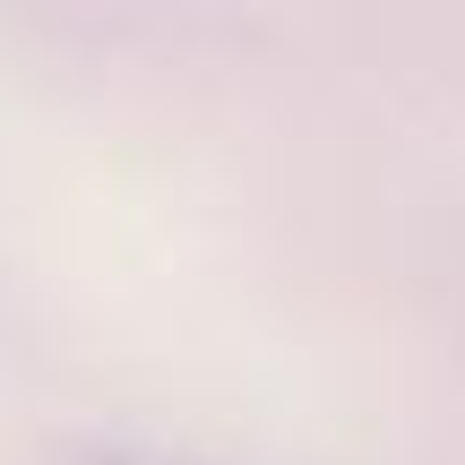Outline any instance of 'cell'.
I'll use <instances>...</instances> for the list:
<instances>
[{
    "instance_id": "obj_1",
    "label": "cell",
    "mask_w": 465,
    "mask_h": 465,
    "mask_svg": "<svg viewBox=\"0 0 465 465\" xmlns=\"http://www.w3.org/2000/svg\"><path fill=\"white\" fill-rule=\"evenodd\" d=\"M61 465H207V457H182L164 440H69Z\"/></svg>"
}]
</instances>
